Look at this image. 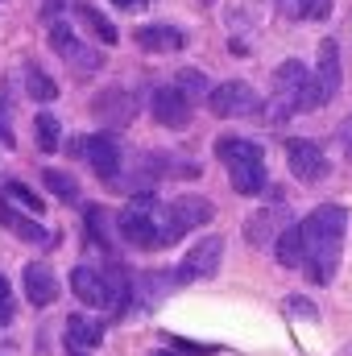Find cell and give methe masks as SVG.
<instances>
[{"label":"cell","mask_w":352,"mask_h":356,"mask_svg":"<svg viewBox=\"0 0 352 356\" xmlns=\"http://www.w3.org/2000/svg\"><path fill=\"white\" fill-rule=\"evenodd\" d=\"M220 257H224V241H220V236H203V241L182 257L175 282H203V277H211V273L220 269Z\"/></svg>","instance_id":"obj_9"},{"label":"cell","mask_w":352,"mask_h":356,"mask_svg":"<svg viewBox=\"0 0 352 356\" xmlns=\"http://www.w3.org/2000/svg\"><path fill=\"white\" fill-rule=\"evenodd\" d=\"M286 166L303 182H319L328 178V154L315 141H286Z\"/></svg>","instance_id":"obj_10"},{"label":"cell","mask_w":352,"mask_h":356,"mask_svg":"<svg viewBox=\"0 0 352 356\" xmlns=\"http://www.w3.org/2000/svg\"><path fill=\"white\" fill-rule=\"evenodd\" d=\"M133 38H137V46L150 50V54H175V50L186 46V33L175 29V25H141Z\"/></svg>","instance_id":"obj_15"},{"label":"cell","mask_w":352,"mask_h":356,"mask_svg":"<svg viewBox=\"0 0 352 356\" xmlns=\"http://www.w3.org/2000/svg\"><path fill=\"white\" fill-rule=\"evenodd\" d=\"M116 8H137V4H145V0H112Z\"/></svg>","instance_id":"obj_32"},{"label":"cell","mask_w":352,"mask_h":356,"mask_svg":"<svg viewBox=\"0 0 352 356\" xmlns=\"http://www.w3.org/2000/svg\"><path fill=\"white\" fill-rule=\"evenodd\" d=\"M116 228L133 249H166V207L150 191H141L125 203Z\"/></svg>","instance_id":"obj_4"},{"label":"cell","mask_w":352,"mask_h":356,"mask_svg":"<svg viewBox=\"0 0 352 356\" xmlns=\"http://www.w3.org/2000/svg\"><path fill=\"white\" fill-rule=\"evenodd\" d=\"M150 108H154V120L166 124V129H182L191 124V99L170 83V88H158L150 95Z\"/></svg>","instance_id":"obj_11"},{"label":"cell","mask_w":352,"mask_h":356,"mask_svg":"<svg viewBox=\"0 0 352 356\" xmlns=\"http://www.w3.org/2000/svg\"><path fill=\"white\" fill-rule=\"evenodd\" d=\"M211 216H216V207H211L203 195H182L175 203H166V245H175L182 232L203 228Z\"/></svg>","instance_id":"obj_6"},{"label":"cell","mask_w":352,"mask_h":356,"mask_svg":"<svg viewBox=\"0 0 352 356\" xmlns=\"http://www.w3.org/2000/svg\"><path fill=\"white\" fill-rule=\"evenodd\" d=\"M216 158L224 166H241V162H265V149L249 137H220L216 141Z\"/></svg>","instance_id":"obj_19"},{"label":"cell","mask_w":352,"mask_h":356,"mask_svg":"<svg viewBox=\"0 0 352 356\" xmlns=\"http://www.w3.org/2000/svg\"><path fill=\"white\" fill-rule=\"evenodd\" d=\"M71 290L75 298H83L88 307H104L112 315H120L133 298V286H129V273L120 266H75L71 273Z\"/></svg>","instance_id":"obj_2"},{"label":"cell","mask_w":352,"mask_h":356,"mask_svg":"<svg viewBox=\"0 0 352 356\" xmlns=\"http://www.w3.org/2000/svg\"><path fill=\"white\" fill-rule=\"evenodd\" d=\"M207 108H211V116L232 120V116H253V112H262V99H257V91L249 88V83L228 79V83H220V88L207 91Z\"/></svg>","instance_id":"obj_5"},{"label":"cell","mask_w":352,"mask_h":356,"mask_svg":"<svg viewBox=\"0 0 352 356\" xmlns=\"http://www.w3.org/2000/svg\"><path fill=\"white\" fill-rule=\"evenodd\" d=\"M323 108L319 104V91H315V71H307L298 58L282 63L273 71V99H269V116L273 120H290L294 112H315Z\"/></svg>","instance_id":"obj_3"},{"label":"cell","mask_w":352,"mask_h":356,"mask_svg":"<svg viewBox=\"0 0 352 356\" xmlns=\"http://www.w3.org/2000/svg\"><path fill=\"white\" fill-rule=\"evenodd\" d=\"M0 141L13 145V129H8V112H4V104H0Z\"/></svg>","instance_id":"obj_31"},{"label":"cell","mask_w":352,"mask_h":356,"mask_svg":"<svg viewBox=\"0 0 352 356\" xmlns=\"http://www.w3.org/2000/svg\"><path fill=\"white\" fill-rule=\"evenodd\" d=\"M298 228H303V245H307V273L315 282H332L336 266H340V245H344L349 211L336 207V203H323Z\"/></svg>","instance_id":"obj_1"},{"label":"cell","mask_w":352,"mask_h":356,"mask_svg":"<svg viewBox=\"0 0 352 356\" xmlns=\"http://www.w3.org/2000/svg\"><path fill=\"white\" fill-rule=\"evenodd\" d=\"M0 224H8L21 241H29V245H38V249H54L58 245V232H50V228H42L38 220H21L4 199H0Z\"/></svg>","instance_id":"obj_16"},{"label":"cell","mask_w":352,"mask_h":356,"mask_svg":"<svg viewBox=\"0 0 352 356\" xmlns=\"http://www.w3.org/2000/svg\"><path fill=\"white\" fill-rule=\"evenodd\" d=\"M79 145H83V158L95 170V178H104L108 186H116V175H120V141L112 133H91Z\"/></svg>","instance_id":"obj_8"},{"label":"cell","mask_w":352,"mask_h":356,"mask_svg":"<svg viewBox=\"0 0 352 356\" xmlns=\"http://www.w3.org/2000/svg\"><path fill=\"white\" fill-rule=\"evenodd\" d=\"M290 228V216H286V207H265L257 211L249 224H245V236H249V245H278V236Z\"/></svg>","instance_id":"obj_13"},{"label":"cell","mask_w":352,"mask_h":356,"mask_svg":"<svg viewBox=\"0 0 352 356\" xmlns=\"http://www.w3.org/2000/svg\"><path fill=\"white\" fill-rule=\"evenodd\" d=\"M42 178H46V186H50L58 199H67V203H71V199H79V182H75L71 175H63V170H46Z\"/></svg>","instance_id":"obj_26"},{"label":"cell","mask_w":352,"mask_h":356,"mask_svg":"<svg viewBox=\"0 0 352 356\" xmlns=\"http://www.w3.org/2000/svg\"><path fill=\"white\" fill-rule=\"evenodd\" d=\"M25 91H29V99H38V104H50V99H58V83L42 71V67H25Z\"/></svg>","instance_id":"obj_22"},{"label":"cell","mask_w":352,"mask_h":356,"mask_svg":"<svg viewBox=\"0 0 352 356\" xmlns=\"http://www.w3.org/2000/svg\"><path fill=\"white\" fill-rule=\"evenodd\" d=\"M273 257H278V266H286V269H303L307 266V245H303V228H298V224H290V228L278 236Z\"/></svg>","instance_id":"obj_20"},{"label":"cell","mask_w":352,"mask_h":356,"mask_svg":"<svg viewBox=\"0 0 352 356\" xmlns=\"http://www.w3.org/2000/svg\"><path fill=\"white\" fill-rule=\"evenodd\" d=\"M50 46H54L58 58H67V63H71L75 71H83V75H91V71L104 67V54H99L95 46H83V42L71 33V25H63V21L50 25Z\"/></svg>","instance_id":"obj_7"},{"label":"cell","mask_w":352,"mask_h":356,"mask_svg":"<svg viewBox=\"0 0 352 356\" xmlns=\"http://www.w3.org/2000/svg\"><path fill=\"white\" fill-rule=\"evenodd\" d=\"M25 298L33 307H50L58 298V277L50 266H25Z\"/></svg>","instance_id":"obj_17"},{"label":"cell","mask_w":352,"mask_h":356,"mask_svg":"<svg viewBox=\"0 0 352 356\" xmlns=\"http://www.w3.org/2000/svg\"><path fill=\"white\" fill-rule=\"evenodd\" d=\"M228 182L237 195H262L265 191V162H241L228 166Z\"/></svg>","instance_id":"obj_21"},{"label":"cell","mask_w":352,"mask_h":356,"mask_svg":"<svg viewBox=\"0 0 352 356\" xmlns=\"http://www.w3.org/2000/svg\"><path fill=\"white\" fill-rule=\"evenodd\" d=\"M99 340H104V323H95L88 315H71L67 319V348H71V356H88L83 348H95Z\"/></svg>","instance_id":"obj_18"},{"label":"cell","mask_w":352,"mask_h":356,"mask_svg":"<svg viewBox=\"0 0 352 356\" xmlns=\"http://www.w3.org/2000/svg\"><path fill=\"white\" fill-rule=\"evenodd\" d=\"M0 191H4V195H8L13 203H21L25 211H33V216H42V211H46V203H42V199H38V195H33V191H29L25 182H4Z\"/></svg>","instance_id":"obj_25"},{"label":"cell","mask_w":352,"mask_h":356,"mask_svg":"<svg viewBox=\"0 0 352 356\" xmlns=\"http://www.w3.org/2000/svg\"><path fill=\"white\" fill-rule=\"evenodd\" d=\"M290 311H294V315H307V319H315V307H311V302H303V298H290Z\"/></svg>","instance_id":"obj_30"},{"label":"cell","mask_w":352,"mask_h":356,"mask_svg":"<svg viewBox=\"0 0 352 356\" xmlns=\"http://www.w3.org/2000/svg\"><path fill=\"white\" fill-rule=\"evenodd\" d=\"M158 356H175V353H158Z\"/></svg>","instance_id":"obj_33"},{"label":"cell","mask_w":352,"mask_h":356,"mask_svg":"<svg viewBox=\"0 0 352 356\" xmlns=\"http://www.w3.org/2000/svg\"><path fill=\"white\" fill-rule=\"evenodd\" d=\"M33 137H38V149H42V154H54V149H58L63 129H58L54 112H38V120H33Z\"/></svg>","instance_id":"obj_23"},{"label":"cell","mask_w":352,"mask_h":356,"mask_svg":"<svg viewBox=\"0 0 352 356\" xmlns=\"http://www.w3.org/2000/svg\"><path fill=\"white\" fill-rule=\"evenodd\" d=\"M315 91H319V104H328L336 91H340V50L332 38L319 42V63H315Z\"/></svg>","instance_id":"obj_12"},{"label":"cell","mask_w":352,"mask_h":356,"mask_svg":"<svg viewBox=\"0 0 352 356\" xmlns=\"http://www.w3.org/2000/svg\"><path fill=\"white\" fill-rule=\"evenodd\" d=\"M175 88L182 91L186 99H199L207 83H203V75H199V71H178V83H175Z\"/></svg>","instance_id":"obj_28"},{"label":"cell","mask_w":352,"mask_h":356,"mask_svg":"<svg viewBox=\"0 0 352 356\" xmlns=\"http://www.w3.org/2000/svg\"><path fill=\"white\" fill-rule=\"evenodd\" d=\"M13 319V290H8V282L0 277V323H8Z\"/></svg>","instance_id":"obj_29"},{"label":"cell","mask_w":352,"mask_h":356,"mask_svg":"<svg viewBox=\"0 0 352 356\" xmlns=\"http://www.w3.org/2000/svg\"><path fill=\"white\" fill-rule=\"evenodd\" d=\"M79 21L88 25V29L99 38V42H104V46H112V42L120 38V33H116V25H112V21L99 13V8H91V4H79Z\"/></svg>","instance_id":"obj_24"},{"label":"cell","mask_w":352,"mask_h":356,"mask_svg":"<svg viewBox=\"0 0 352 356\" xmlns=\"http://www.w3.org/2000/svg\"><path fill=\"white\" fill-rule=\"evenodd\" d=\"M91 112H95L104 124H129V120H133V112H137V99H133L129 91L112 88V91H104V95H95Z\"/></svg>","instance_id":"obj_14"},{"label":"cell","mask_w":352,"mask_h":356,"mask_svg":"<svg viewBox=\"0 0 352 356\" xmlns=\"http://www.w3.org/2000/svg\"><path fill=\"white\" fill-rule=\"evenodd\" d=\"M278 4V13L286 17V21H303V17H315V8H319V0H273Z\"/></svg>","instance_id":"obj_27"}]
</instances>
